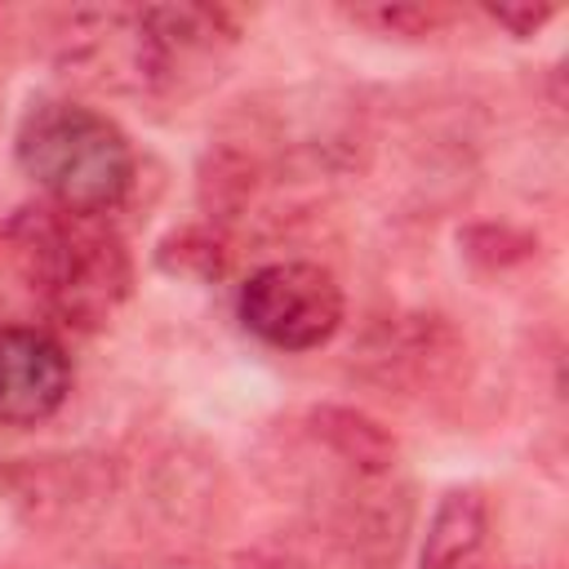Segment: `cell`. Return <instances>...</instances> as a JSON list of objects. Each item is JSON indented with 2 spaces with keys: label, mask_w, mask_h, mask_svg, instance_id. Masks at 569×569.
<instances>
[{
  "label": "cell",
  "mask_w": 569,
  "mask_h": 569,
  "mask_svg": "<svg viewBox=\"0 0 569 569\" xmlns=\"http://www.w3.org/2000/svg\"><path fill=\"white\" fill-rule=\"evenodd\" d=\"M4 236L31 293L71 329H102L133 289L129 249L102 213H71L40 200L22 204Z\"/></svg>",
  "instance_id": "cell-1"
},
{
  "label": "cell",
  "mask_w": 569,
  "mask_h": 569,
  "mask_svg": "<svg viewBox=\"0 0 569 569\" xmlns=\"http://www.w3.org/2000/svg\"><path fill=\"white\" fill-rule=\"evenodd\" d=\"M13 156L22 173L71 213H102L129 196L133 147L124 129L71 98H40L18 124Z\"/></svg>",
  "instance_id": "cell-2"
},
{
  "label": "cell",
  "mask_w": 569,
  "mask_h": 569,
  "mask_svg": "<svg viewBox=\"0 0 569 569\" xmlns=\"http://www.w3.org/2000/svg\"><path fill=\"white\" fill-rule=\"evenodd\" d=\"M53 62L67 80L107 93H156L173 80V62L151 36L142 9L89 4L58 27Z\"/></svg>",
  "instance_id": "cell-3"
},
{
  "label": "cell",
  "mask_w": 569,
  "mask_h": 569,
  "mask_svg": "<svg viewBox=\"0 0 569 569\" xmlns=\"http://www.w3.org/2000/svg\"><path fill=\"white\" fill-rule=\"evenodd\" d=\"M244 329L276 351H316L342 325V284L320 262H267L258 267L236 298Z\"/></svg>",
  "instance_id": "cell-4"
},
{
  "label": "cell",
  "mask_w": 569,
  "mask_h": 569,
  "mask_svg": "<svg viewBox=\"0 0 569 569\" xmlns=\"http://www.w3.org/2000/svg\"><path fill=\"white\" fill-rule=\"evenodd\" d=\"M71 391V360L27 325H0V427H36L62 409Z\"/></svg>",
  "instance_id": "cell-5"
},
{
  "label": "cell",
  "mask_w": 569,
  "mask_h": 569,
  "mask_svg": "<svg viewBox=\"0 0 569 569\" xmlns=\"http://www.w3.org/2000/svg\"><path fill=\"white\" fill-rule=\"evenodd\" d=\"M302 436H307L311 449H320L329 462H338L351 476H365V480L396 476L400 440L391 436V427H382L365 409H351V405H311L302 413Z\"/></svg>",
  "instance_id": "cell-6"
},
{
  "label": "cell",
  "mask_w": 569,
  "mask_h": 569,
  "mask_svg": "<svg viewBox=\"0 0 569 569\" xmlns=\"http://www.w3.org/2000/svg\"><path fill=\"white\" fill-rule=\"evenodd\" d=\"M462 356L467 347L445 316H400L369 342V360L378 365V378L387 382L396 378L409 387H431L449 378Z\"/></svg>",
  "instance_id": "cell-7"
},
{
  "label": "cell",
  "mask_w": 569,
  "mask_h": 569,
  "mask_svg": "<svg viewBox=\"0 0 569 569\" xmlns=\"http://www.w3.org/2000/svg\"><path fill=\"white\" fill-rule=\"evenodd\" d=\"M485 538H489L485 489H476V485L445 489L431 511V525H427V538L418 551V569H467L480 556Z\"/></svg>",
  "instance_id": "cell-8"
},
{
  "label": "cell",
  "mask_w": 569,
  "mask_h": 569,
  "mask_svg": "<svg viewBox=\"0 0 569 569\" xmlns=\"http://www.w3.org/2000/svg\"><path fill=\"white\" fill-rule=\"evenodd\" d=\"M258 182H262L258 156H249L244 147H231V142L209 147L200 156V164H196V200H200V213L213 227L236 222L240 213H249V204L258 196Z\"/></svg>",
  "instance_id": "cell-9"
},
{
  "label": "cell",
  "mask_w": 569,
  "mask_h": 569,
  "mask_svg": "<svg viewBox=\"0 0 569 569\" xmlns=\"http://www.w3.org/2000/svg\"><path fill=\"white\" fill-rule=\"evenodd\" d=\"M156 262L169 276L213 284L227 271V240L218 227H178L156 244Z\"/></svg>",
  "instance_id": "cell-10"
},
{
  "label": "cell",
  "mask_w": 569,
  "mask_h": 569,
  "mask_svg": "<svg viewBox=\"0 0 569 569\" xmlns=\"http://www.w3.org/2000/svg\"><path fill=\"white\" fill-rule=\"evenodd\" d=\"M347 18H356V22H365V27L382 31V36L418 40V36H436L449 22V9H440V4H409V0L387 4L382 0V4H356V9H347Z\"/></svg>",
  "instance_id": "cell-11"
},
{
  "label": "cell",
  "mask_w": 569,
  "mask_h": 569,
  "mask_svg": "<svg viewBox=\"0 0 569 569\" xmlns=\"http://www.w3.org/2000/svg\"><path fill=\"white\" fill-rule=\"evenodd\" d=\"M462 244H467V258L480 262V267H511V262H525V258L538 249L525 231H516V227H493V222L471 227V231L462 236Z\"/></svg>",
  "instance_id": "cell-12"
},
{
  "label": "cell",
  "mask_w": 569,
  "mask_h": 569,
  "mask_svg": "<svg viewBox=\"0 0 569 569\" xmlns=\"http://www.w3.org/2000/svg\"><path fill=\"white\" fill-rule=\"evenodd\" d=\"M485 13H489L498 27H507L511 36L525 40V36H533L556 9H551V4H529V0H525V4H485Z\"/></svg>",
  "instance_id": "cell-13"
},
{
  "label": "cell",
  "mask_w": 569,
  "mask_h": 569,
  "mask_svg": "<svg viewBox=\"0 0 569 569\" xmlns=\"http://www.w3.org/2000/svg\"><path fill=\"white\" fill-rule=\"evenodd\" d=\"M240 569H302V565L293 556H284V551H244Z\"/></svg>",
  "instance_id": "cell-14"
}]
</instances>
